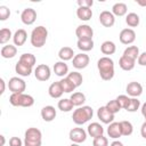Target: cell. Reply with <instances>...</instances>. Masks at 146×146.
<instances>
[{"mask_svg":"<svg viewBox=\"0 0 146 146\" xmlns=\"http://www.w3.org/2000/svg\"><path fill=\"white\" fill-rule=\"evenodd\" d=\"M137 62H138V64L140 66H146V51L139 54V57H138Z\"/></svg>","mask_w":146,"mask_h":146,"instance_id":"obj_46","label":"cell"},{"mask_svg":"<svg viewBox=\"0 0 146 146\" xmlns=\"http://www.w3.org/2000/svg\"><path fill=\"white\" fill-rule=\"evenodd\" d=\"M75 35L78 36V40H87V39H92L94 36V30L91 26L87 24L79 25L75 30Z\"/></svg>","mask_w":146,"mask_h":146,"instance_id":"obj_8","label":"cell"},{"mask_svg":"<svg viewBox=\"0 0 146 146\" xmlns=\"http://www.w3.org/2000/svg\"><path fill=\"white\" fill-rule=\"evenodd\" d=\"M60 86H62V88H63V91L64 92H67V94H70V92H72V91H74V89L76 88L67 78H63L60 81Z\"/></svg>","mask_w":146,"mask_h":146,"instance_id":"obj_37","label":"cell"},{"mask_svg":"<svg viewBox=\"0 0 146 146\" xmlns=\"http://www.w3.org/2000/svg\"><path fill=\"white\" fill-rule=\"evenodd\" d=\"M76 88L78 87H80L81 84H82V82H83V78H82V74L81 73H79V72H76V71H73V72H70L68 74H67V76H66Z\"/></svg>","mask_w":146,"mask_h":146,"instance_id":"obj_31","label":"cell"},{"mask_svg":"<svg viewBox=\"0 0 146 146\" xmlns=\"http://www.w3.org/2000/svg\"><path fill=\"white\" fill-rule=\"evenodd\" d=\"M8 88L11 94H24L26 89V83L23 79L18 76H13L8 81Z\"/></svg>","mask_w":146,"mask_h":146,"instance_id":"obj_6","label":"cell"},{"mask_svg":"<svg viewBox=\"0 0 146 146\" xmlns=\"http://www.w3.org/2000/svg\"><path fill=\"white\" fill-rule=\"evenodd\" d=\"M10 16V10L6 6H0V21H6Z\"/></svg>","mask_w":146,"mask_h":146,"instance_id":"obj_43","label":"cell"},{"mask_svg":"<svg viewBox=\"0 0 146 146\" xmlns=\"http://www.w3.org/2000/svg\"><path fill=\"white\" fill-rule=\"evenodd\" d=\"M114 115L106 106H100L98 110H97V116L98 119L105 123V124H110L112 122H114Z\"/></svg>","mask_w":146,"mask_h":146,"instance_id":"obj_11","label":"cell"},{"mask_svg":"<svg viewBox=\"0 0 146 146\" xmlns=\"http://www.w3.org/2000/svg\"><path fill=\"white\" fill-rule=\"evenodd\" d=\"M78 5H79V7H89V8H91V6L94 5V1L92 0H79Z\"/></svg>","mask_w":146,"mask_h":146,"instance_id":"obj_45","label":"cell"},{"mask_svg":"<svg viewBox=\"0 0 146 146\" xmlns=\"http://www.w3.org/2000/svg\"><path fill=\"white\" fill-rule=\"evenodd\" d=\"M140 111H141V114H143V116H144V119H145V121H146V102L141 105Z\"/></svg>","mask_w":146,"mask_h":146,"instance_id":"obj_48","label":"cell"},{"mask_svg":"<svg viewBox=\"0 0 146 146\" xmlns=\"http://www.w3.org/2000/svg\"><path fill=\"white\" fill-rule=\"evenodd\" d=\"M26 39H27V33L24 29H18L13 35V41L15 46H18V47L23 46L26 42Z\"/></svg>","mask_w":146,"mask_h":146,"instance_id":"obj_19","label":"cell"},{"mask_svg":"<svg viewBox=\"0 0 146 146\" xmlns=\"http://www.w3.org/2000/svg\"><path fill=\"white\" fill-rule=\"evenodd\" d=\"M100 51H102L104 55H106V56L113 55V54L116 51V46H115V43H114L113 41H110V40L104 41V42L102 43V46H100Z\"/></svg>","mask_w":146,"mask_h":146,"instance_id":"obj_27","label":"cell"},{"mask_svg":"<svg viewBox=\"0 0 146 146\" xmlns=\"http://www.w3.org/2000/svg\"><path fill=\"white\" fill-rule=\"evenodd\" d=\"M58 110H60L62 112H70L73 110L74 105L72 103V100L70 98H63L58 102Z\"/></svg>","mask_w":146,"mask_h":146,"instance_id":"obj_35","label":"cell"},{"mask_svg":"<svg viewBox=\"0 0 146 146\" xmlns=\"http://www.w3.org/2000/svg\"><path fill=\"white\" fill-rule=\"evenodd\" d=\"M125 23L128 26L130 27H136L139 25L140 23V18H139V15L136 14V13H129L127 16H125Z\"/></svg>","mask_w":146,"mask_h":146,"instance_id":"obj_32","label":"cell"},{"mask_svg":"<svg viewBox=\"0 0 146 146\" xmlns=\"http://www.w3.org/2000/svg\"><path fill=\"white\" fill-rule=\"evenodd\" d=\"M50 75H51V71L47 64H40L34 70V76L39 81H42V82L48 81L50 79Z\"/></svg>","mask_w":146,"mask_h":146,"instance_id":"obj_7","label":"cell"},{"mask_svg":"<svg viewBox=\"0 0 146 146\" xmlns=\"http://www.w3.org/2000/svg\"><path fill=\"white\" fill-rule=\"evenodd\" d=\"M54 72H55V74L57 76H60V78H64L65 75L67 76V74H68V66H67V64L65 62L59 60V62L54 64Z\"/></svg>","mask_w":146,"mask_h":146,"instance_id":"obj_21","label":"cell"},{"mask_svg":"<svg viewBox=\"0 0 146 146\" xmlns=\"http://www.w3.org/2000/svg\"><path fill=\"white\" fill-rule=\"evenodd\" d=\"M56 115H57L56 110L51 105H48V106H44L41 108V117L46 122H51L52 120H55Z\"/></svg>","mask_w":146,"mask_h":146,"instance_id":"obj_16","label":"cell"},{"mask_svg":"<svg viewBox=\"0 0 146 146\" xmlns=\"http://www.w3.org/2000/svg\"><path fill=\"white\" fill-rule=\"evenodd\" d=\"M110 146H123V144L121 141H119V140H114L113 143H111Z\"/></svg>","mask_w":146,"mask_h":146,"instance_id":"obj_51","label":"cell"},{"mask_svg":"<svg viewBox=\"0 0 146 146\" xmlns=\"http://www.w3.org/2000/svg\"><path fill=\"white\" fill-rule=\"evenodd\" d=\"M140 107V102L138 100V98H135V97H131L130 98V103L128 105V107L125 108L128 112L130 113H133V112H137V110H139Z\"/></svg>","mask_w":146,"mask_h":146,"instance_id":"obj_39","label":"cell"},{"mask_svg":"<svg viewBox=\"0 0 146 146\" xmlns=\"http://www.w3.org/2000/svg\"><path fill=\"white\" fill-rule=\"evenodd\" d=\"M70 99L72 100V103H73L74 106H79V107H80L81 105L84 104V102H86V96H84V94H82V92H80V91H76V92H73V94L71 95Z\"/></svg>","mask_w":146,"mask_h":146,"instance_id":"obj_34","label":"cell"},{"mask_svg":"<svg viewBox=\"0 0 146 146\" xmlns=\"http://www.w3.org/2000/svg\"><path fill=\"white\" fill-rule=\"evenodd\" d=\"M122 56H125V57H128L130 59L137 60L138 57H139V48L137 46H129V47H127L124 49Z\"/></svg>","mask_w":146,"mask_h":146,"instance_id":"obj_29","label":"cell"},{"mask_svg":"<svg viewBox=\"0 0 146 146\" xmlns=\"http://www.w3.org/2000/svg\"><path fill=\"white\" fill-rule=\"evenodd\" d=\"M116 100H117L120 107H121V108H124V110L128 107V105H129V103H130V98H129L127 95H120V96H117V97H116Z\"/></svg>","mask_w":146,"mask_h":146,"instance_id":"obj_41","label":"cell"},{"mask_svg":"<svg viewBox=\"0 0 146 146\" xmlns=\"http://www.w3.org/2000/svg\"><path fill=\"white\" fill-rule=\"evenodd\" d=\"M127 11H128V7L124 2H116L112 7V13L114 16H119V17L124 16Z\"/></svg>","mask_w":146,"mask_h":146,"instance_id":"obj_28","label":"cell"},{"mask_svg":"<svg viewBox=\"0 0 146 146\" xmlns=\"http://www.w3.org/2000/svg\"><path fill=\"white\" fill-rule=\"evenodd\" d=\"M36 19V11L33 8H25L21 14V21L25 25H32Z\"/></svg>","mask_w":146,"mask_h":146,"instance_id":"obj_13","label":"cell"},{"mask_svg":"<svg viewBox=\"0 0 146 146\" xmlns=\"http://www.w3.org/2000/svg\"><path fill=\"white\" fill-rule=\"evenodd\" d=\"M42 133L38 128H29L24 133V146H41Z\"/></svg>","mask_w":146,"mask_h":146,"instance_id":"obj_4","label":"cell"},{"mask_svg":"<svg viewBox=\"0 0 146 146\" xmlns=\"http://www.w3.org/2000/svg\"><path fill=\"white\" fill-rule=\"evenodd\" d=\"M32 68H33V67L27 66V65L21 63L19 60H18V62L16 63V65H15V71H16V73H17L18 75H21V76H30L31 73H32Z\"/></svg>","mask_w":146,"mask_h":146,"instance_id":"obj_25","label":"cell"},{"mask_svg":"<svg viewBox=\"0 0 146 146\" xmlns=\"http://www.w3.org/2000/svg\"><path fill=\"white\" fill-rule=\"evenodd\" d=\"M92 146H108V140L104 136L96 137L92 140Z\"/></svg>","mask_w":146,"mask_h":146,"instance_id":"obj_42","label":"cell"},{"mask_svg":"<svg viewBox=\"0 0 146 146\" xmlns=\"http://www.w3.org/2000/svg\"><path fill=\"white\" fill-rule=\"evenodd\" d=\"M0 138H1V146H3L5 145V141H6V139H5V136H0Z\"/></svg>","mask_w":146,"mask_h":146,"instance_id":"obj_52","label":"cell"},{"mask_svg":"<svg viewBox=\"0 0 146 146\" xmlns=\"http://www.w3.org/2000/svg\"><path fill=\"white\" fill-rule=\"evenodd\" d=\"M0 84H1V90H0V94L2 95L5 92V87H6V83H5V80L3 79H0Z\"/></svg>","mask_w":146,"mask_h":146,"instance_id":"obj_49","label":"cell"},{"mask_svg":"<svg viewBox=\"0 0 146 146\" xmlns=\"http://www.w3.org/2000/svg\"><path fill=\"white\" fill-rule=\"evenodd\" d=\"M94 115V111L90 106L84 105V106H80L76 110H74L73 114H72V120L75 124L81 125L84 124L86 122H88Z\"/></svg>","mask_w":146,"mask_h":146,"instance_id":"obj_2","label":"cell"},{"mask_svg":"<svg viewBox=\"0 0 146 146\" xmlns=\"http://www.w3.org/2000/svg\"><path fill=\"white\" fill-rule=\"evenodd\" d=\"M18 60H19L21 63L27 65V66H31V67H33V66L35 65V63H36L35 56H34L33 54H30V52H25V54L21 55V57H19Z\"/></svg>","mask_w":146,"mask_h":146,"instance_id":"obj_30","label":"cell"},{"mask_svg":"<svg viewBox=\"0 0 146 146\" xmlns=\"http://www.w3.org/2000/svg\"><path fill=\"white\" fill-rule=\"evenodd\" d=\"M125 91H127V94L129 96L137 98V97H139L143 94V86L139 82H137V81H131V82H129L127 84Z\"/></svg>","mask_w":146,"mask_h":146,"instance_id":"obj_15","label":"cell"},{"mask_svg":"<svg viewBox=\"0 0 146 146\" xmlns=\"http://www.w3.org/2000/svg\"><path fill=\"white\" fill-rule=\"evenodd\" d=\"M136 2L141 7H146V0H136Z\"/></svg>","mask_w":146,"mask_h":146,"instance_id":"obj_50","label":"cell"},{"mask_svg":"<svg viewBox=\"0 0 146 146\" xmlns=\"http://www.w3.org/2000/svg\"><path fill=\"white\" fill-rule=\"evenodd\" d=\"M76 16H78L79 19L87 22V21L91 19V17H92V10L89 7H78V9H76Z\"/></svg>","mask_w":146,"mask_h":146,"instance_id":"obj_22","label":"cell"},{"mask_svg":"<svg viewBox=\"0 0 146 146\" xmlns=\"http://www.w3.org/2000/svg\"><path fill=\"white\" fill-rule=\"evenodd\" d=\"M1 56L6 59H9V58H13L16 56L17 54V48L16 46H13V44H6L1 48V51H0Z\"/></svg>","mask_w":146,"mask_h":146,"instance_id":"obj_24","label":"cell"},{"mask_svg":"<svg viewBox=\"0 0 146 146\" xmlns=\"http://www.w3.org/2000/svg\"><path fill=\"white\" fill-rule=\"evenodd\" d=\"M87 132L90 137L92 138H96V137H99V136H103L104 133V128L102 124H99L98 122H92L88 125L87 128Z\"/></svg>","mask_w":146,"mask_h":146,"instance_id":"obj_17","label":"cell"},{"mask_svg":"<svg viewBox=\"0 0 146 146\" xmlns=\"http://www.w3.org/2000/svg\"><path fill=\"white\" fill-rule=\"evenodd\" d=\"M113 114H116V113H119L120 112V110H121V107H120V105H119V103H117V100L116 99H112V100H110L106 105H105Z\"/></svg>","mask_w":146,"mask_h":146,"instance_id":"obj_40","label":"cell"},{"mask_svg":"<svg viewBox=\"0 0 146 146\" xmlns=\"http://www.w3.org/2000/svg\"><path fill=\"white\" fill-rule=\"evenodd\" d=\"M48 94L51 98H60L62 95L64 94L63 91V88L60 86V82L57 81V82H52L49 88H48Z\"/></svg>","mask_w":146,"mask_h":146,"instance_id":"obj_20","label":"cell"},{"mask_svg":"<svg viewBox=\"0 0 146 146\" xmlns=\"http://www.w3.org/2000/svg\"><path fill=\"white\" fill-rule=\"evenodd\" d=\"M74 51H73V49L71 48V47H63V48H60L59 49V51H58V57L60 58V60L62 62H66V60H71V59H73L74 58Z\"/></svg>","mask_w":146,"mask_h":146,"instance_id":"obj_23","label":"cell"},{"mask_svg":"<svg viewBox=\"0 0 146 146\" xmlns=\"http://www.w3.org/2000/svg\"><path fill=\"white\" fill-rule=\"evenodd\" d=\"M119 65L123 71H131V70H133V67L136 65V60L130 59L125 56H121L119 59Z\"/></svg>","mask_w":146,"mask_h":146,"instance_id":"obj_26","label":"cell"},{"mask_svg":"<svg viewBox=\"0 0 146 146\" xmlns=\"http://www.w3.org/2000/svg\"><path fill=\"white\" fill-rule=\"evenodd\" d=\"M68 138L72 140V143L81 144V143L86 141V139H87V132L82 128H73V129L70 130Z\"/></svg>","mask_w":146,"mask_h":146,"instance_id":"obj_9","label":"cell"},{"mask_svg":"<svg viewBox=\"0 0 146 146\" xmlns=\"http://www.w3.org/2000/svg\"><path fill=\"white\" fill-rule=\"evenodd\" d=\"M9 103L16 107H31L34 104V98L26 94H11L9 97Z\"/></svg>","mask_w":146,"mask_h":146,"instance_id":"obj_5","label":"cell"},{"mask_svg":"<svg viewBox=\"0 0 146 146\" xmlns=\"http://www.w3.org/2000/svg\"><path fill=\"white\" fill-rule=\"evenodd\" d=\"M120 125H121V132H122V136H130L132 135L133 132V125L130 121H121L120 122Z\"/></svg>","mask_w":146,"mask_h":146,"instance_id":"obj_36","label":"cell"},{"mask_svg":"<svg viewBox=\"0 0 146 146\" xmlns=\"http://www.w3.org/2000/svg\"><path fill=\"white\" fill-rule=\"evenodd\" d=\"M140 135H141L143 138L146 139V121H145V122L141 124V127H140Z\"/></svg>","mask_w":146,"mask_h":146,"instance_id":"obj_47","label":"cell"},{"mask_svg":"<svg viewBox=\"0 0 146 146\" xmlns=\"http://www.w3.org/2000/svg\"><path fill=\"white\" fill-rule=\"evenodd\" d=\"M76 46H78V48H79L82 52H86V51H89V50H91V49L94 48V40H92V39L78 40Z\"/></svg>","mask_w":146,"mask_h":146,"instance_id":"obj_33","label":"cell"},{"mask_svg":"<svg viewBox=\"0 0 146 146\" xmlns=\"http://www.w3.org/2000/svg\"><path fill=\"white\" fill-rule=\"evenodd\" d=\"M23 141L21 140L19 137H11L9 139V146H22Z\"/></svg>","mask_w":146,"mask_h":146,"instance_id":"obj_44","label":"cell"},{"mask_svg":"<svg viewBox=\"0 0 146 146\" xmlns=\"http://www.w3.org/2000/svg\"><path fill=\"white\" fill-rule=\"evenodd\" d=\"M89 62H90V58L87 54L84 52H80V54H76L74 56V58L72 59V64L75 68L78 70H82V68H86L88 65H89Z\"/></svg>","mask_w":146,"mask_h":146,"instance_id":"obj_10","label":"cell"},{"mask_svg":"<svg viewBox=\"0 0 146 146\" xmlns=\"http://www.w3.org/2000/svg\"><path fill=\"white\" fill-rule=\"evenodd\" d=\"M70 146H79V144H75V143H72Z\"/></svg>","mask_w":146,"mask_h":146,"instance_id":"obj_53","label":"cell"},{"mask_svg":"<svg viewBox=\"0 0 146 146\" xmlns=\"http://www.w3.org/2000/svg\"><path fill=\"white\" fill-rule=\"evenodd\" d=\"M107 135H108L110 138H113V139L120 138L122 136L120 122H112V123H110L108 128H107Z\"/></svg>","mask_w":146,"mask_h":146,"instance_id":"obj_18","label":"cell"},{"mask_svg":"<svg viewBox=\"0 0 146 146\" xmlns=\"http://www.w3.org/2000/svg\"><path fill=\"white\" fill-rule=\"evenodd\" d=\"M10 38H13V34H11L10 29L3 27V29L0 30V43H1V44L7 43Z\"/></svg>","mask_w":146,"mask_h":146,"instance_id":"obj_38","label":"cell"},{"mask_svg":"<svg viewBox=\"0 0 146 146\" xmlns=\"http://www.w3.org/2000/svg\"><path fill=\"white\" fill-rule=\"evenodd\" d=\"M97 68L104 81H110L114 76V62L107 56L100 57L97 62Z\"/></svg>","mask_w":146,"mask_h":146,"instance_id":"obj_1","label":"cell"},{"mask_svg":"<svg viewBox=\"0 0 146 146\" xmlns=\"http://www.w3.org/2000/svg\"><path fill=\"white\" fill-rule=\"evenodd\" d=\"M119 39H120L121 43H123V44H131L136 40V32L130 27L123 29L120 32Z\"/></svg>","mask_w":146,"mask_h":146,"instance_id":"obj_12","label":"cell"},{"mask_svg":"<svg viewBox=\"0 0 146 146\" xmlns=\"http://www.w3.org/2000/svg\"><path fill=\"white\" fill-rule=\"evenodd\" d=\"M99 22L105 27H112L114 25V23H115V16L113 15L112 11L103 10L99 14Z\"/></svg>","mask_w":146,"mask_h":146,"instance_id":"obj_14","label":"cell"},{"mask_svg":"<svg viewBox=\"0 0 146 146\" xmlns=\"http://www.w3.org/2000/svg\"><path fill=\"white\" fill-rule=\"evenodd\" d=\"M47 38H48V30L44 26L39 25L34 27L33 31L31 32V38H30L31 44L35 48H41L42 46H44Z\"/></svg>","mask_w":146,"mask_h":146,"instance_id":"obj_3","label":"cell"}]
</instances>
